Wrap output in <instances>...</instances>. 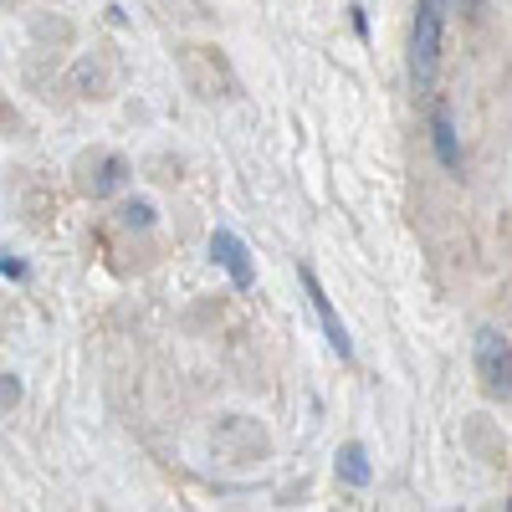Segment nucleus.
Here are the masks:
<instances>
[{"instance_id":"obj_1","label":"nucleus","mask_w":512,"mask_h":512,"mask_svg":"<svg viewBox=\"0 0 512 512\" xmlns=\"http://www.w3.org/2000/svg\"><path fill=\"white\" fill-rule=\"evenodd\" d=\"M441 41H446V0H420V6H415V26H410V77H415V93L436 88Z\"/></svg>"},{"instance_id":"obj_2","label":"nucleus","mask_w":512,"mask_h":512,"mask_svg":"<svg viewBox=\"0 0 512 512\" xmlns=\"http://www.w3.org/2000/svg\"><path fill=\"white\" fill-rule=\"evenodd\" d=\"M180 72H185V88L200 98V103H216V98H236L241 82L226 62L221 47H185L180 52Z\"/></svg>"},{"instance_id":"obj_3","label":"nucleus","mask_w":512,"mask_h":512,"mask_svg":"<svg viewBox=\"0 0 512 512\" xmlns=\"http://www.w3.org/2000/svg\"><path fill=\"white\" fill-rule=\"evenodd\" d=\"M472 354H477V379L492 400H512V344L497 328H477L472 338Z\"/></svg>"},{"instance_id":"obj_4","label":"nucleus","mask_w":512,"mask_h":512,"mask_svg":"<svg viewBox=\"0 0 512 512\" xmlns=\"http://www.w3.org/2000/svg\"><path fill=\"white\" fill-rule=\"evenodd\" d=\"M297 277H303V292H308V303H313V313H318V323H323V333H328V349H333L338 359H354V338H349L344 318L333 313V303H328V292H323V282L313 277V267H303V272H297Z\"/></svg>"},{"instance_id":"obj_5","label":"nucleus","mask_w":512,"mask_h":512,"mask_svg":"<svg viewBox=\"0 0 512 512\" xmlns=\"http://www.w3.org/2000/svg\"><path fill=\"white\" fill-rule=\"evenodd\" d=\"M77 169H82V175H77L82 195H93V200H108L113 190L128 185V164L118 154H93V159H82Z\"/></svg>"},{"instance_id":"obj_6","label":"nucleus","mask_w":512,"mask_h":512,"mask_svg":"<svg viewBox=\"0 0 512 512\" xmlns=\"http://www.w3.org/2000/svg\"><path fill=\"white\" fill-rule=\"evenodd\" d=\"M210 256H216V267L231 277V287H251L256 282V267H251V251H246V241L236 236V231H216L210 236Z\"/></svg>"},{"instance_id":"obj_7","label":"nucleus","mask_w":512,"mask_h":512,"mask_svg":"<svg viewBox=\"0 0 512 512\" xmlns=\"http://www.w3.org/2000/svg\"><path fill=\"white\" fill-rule=\"evenodd\" d=\"M431 144H436V159L446 169H461V144H456V123H451V108L436 98L431 103Z\"/></svg>"},{"instance_id":"obj_8","label":"nucleus","mask_w":512,"mask_h":512,"mask_svg":"<svg viewBox=\"0 0 512 512\" xmlns=\"http://www.w3.org/2000/svg\"><path fill=\"white\" fill-rule=\"evenodd\" d=\"M333 461H338V477H344L349 487H369V477H374V472H369V451H364L359 441L338 446V456H333Z\"/></svg>"},{"instance_id":"obj_9","label":"nucleus","mask_w":512,"mask_h":512,"mask_svg":"<svg viewBox=\"0 0 512 512\" xmlns=\"http://www.w3.org/2000/svg\"><path fill=\"white\" fill-rule=\"evenodd\" d=\"M123 226H128V231H149V226H154V205H149V200H128V205H123Z\"/></svg>"},{"instance_id":"obj_10","label":"nucleus","mask_w":512,"mask_h":512,"mask_svg":"<svg viewBox=\"0 0 512 512\" xmlns=\"http://www.w3.org/2000/svg\"><path fill=\"white\" fill-rule=\"evenodd\" d=\"M0 395H6V410H11V405L21 400V379H16V374H6V384H0Z\"/></svg>"},{"instance_id":"obj_11","label":"nucleus","mask_w":512,"mask_h":512,"mask_svg":"<svg viewBox=\"0 0 512 512\" xmlns=\"http://www.w3.org/2000/svg\"><path fill=\"white\" fill-rule=\"evenodd\" d=\"M456 6H461V11H477V6H482V0H456Z\"/></svg>"}]
</instances>
